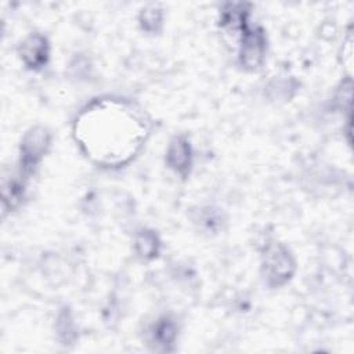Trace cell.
Listing matches in <instances>:
<instances>
[{
	"instance_id": "1",
	"label": "cell",
	"mask_w": 354,
	"mask_h": 354,
	"mask_svg": "<svg viewBox=\"0 0 354 354\" xmlns=\"http://www.w3.org/2000/svg\"><path fill=\"white\" fill-rule=\"evenodd\" d=\"M149 122L133 104L101 98L87 105L75 120L73 134L94 163L118 167L131 160L144 145Z\"/></svg>"
},
{
	"instance_id": "2",
	"label": "cell",
	"mask_w": 354,
	"mask_h": 354,
	"mask_svg": "<svg viewBox=\"0 0 354 354\" xmlns=\"http://www.w3.org/2000/svg\"><path fill=\"white\" fill-rule=\"evenodd\" d=\"M296 271V261L290 250L278 241L266 243L261 253V275L271 288L288 283Z\"/></svg>"
},
{
	"instance_id": "3",
	"label": "cell",
	"mask_w": 354,
	"mask_h": 354,
	"mask_svg": "<svg viewBox=\"0 0 354 354\" xmlns=\"http://www.w3.org/2000/svg\"><path fill=\"white\" fill-rule=\"evenodd\" d=\"M51 145V134L44 126L30 127L19 145V173L29 177L40 165Z\"/></svg>"
},
{
	"instance_id": "4",
	"label": "cell",
	"mask_w": 354,
	"mask_h": 354,
	"mask_svg": "<svg viewBox=\"0 0 354 354\" xmlns=\"http://www.w3.org/2000/svg\"><path fill=\"white\" fill-rule=\"evenodd\" d=\"M267 51V39L266 33L259 26H248L239 36V48L238 59L243 69L257 71L266 57Z\"/></svg>"
},
{
	"instance_id": "5",
	"label": "cell",
	"mask_w": 354,
	"mask_h": 354,
	"mask_svg": "<svg viewBox=\"0 0 354 354\" xmlns=\"http://www.w3.org/2000/svg\"><path fill=\"white\" fill-rule=\"evenodd\" d=\"M18 54L28 69L40 71L48 62L50 43L44 35L30 33L21 41Z\"/></svg>"
},
{
	"instance_id": "6",
	"label": "cell",
	"mask_w": 354,
	"mask_h": 354,
	"mask_svg": "<svg viewBox=\"0 0 354 354\" xmlns=\"http://www.w3.org/2000/svg\"><path fill=\"white\" fill-rule=\"evenodd\" d=\"M192 147L188 137L183 134L173 137L165 153L167 167L180 177H187L192 169Z\"/></svg>"
},
{
	"instance_id": "7",
	"label": "cell",
	"mask_w": 354,
	"mask_h": 354,
	"mask_svg": "<svg viewBox=\"0 0 354 354\" xmlns=\"http://www.w3.org/2000/svg\"><path fill=\"white\" fill-rule=\"evenodd\" d=\"M249 6L243 3H228L224 6L220 14V24L224 30L238 33L239 36L242 32L249 26Z\"/></svg>"
},
{
	"instance_id": "8",
	"label": "cell",
	"mask_w": 354,
	"mask_h": 354,
	"mask_svg": "<svg viewBox=\"0 0 354 354\" xmlns=\"http://www.w3.org/2000/svg\"><path fill=\"white\" fill-rule=\"evenodd\" d=\"M26 178L24 174H18L17 177H10L3 181V206L4 209H15L25 196L26 191Z\"/></svg>"
},
{
	"instance_id": "9",
	"label": "cell",
	"mask_w": 354,
	"mask_h": 354,
	"mask_svg": "<svg viewBox=\"0 0 354 354\" xmlns=\"http://www.w3.org/2000/svg\"><path fill=\"white\" fill-rule=\"evenodd\" d=\"M134 252L142 260H152L158 257L160 250V241L155 231L141 230L134 238Z\"/></svg>"
},
{
	"instance_id": "10",
	"label": "cell",
	"mask_w": 354,
	"mask_h": 354,
	"mask_svg": "<svg viewBox=\"0 0 354 354\" xmlns=\"http://www.w3.org/2000/svg\"><path fill=\"white\" fill-rule=\"evenodd\" d=\"M152 340L163 350H169L177 337V325L170 317H160L152 326Z\"/></svg>"
},
{
	"instance_id": "11",
	"label": "cell",
	"mask_w": 354,
	"mask_h": 354,
	"mask_svg": "<svg viewBox=\"0 0 354 354\" xmlns=\"http://www.w3.org/2000/svg\"><path fill=\"white\" fill-rule=\"evenodd\" d=\"M140 26L147 33H158L163 25V11L159 6L149 4L140 11Z\"/></svg>"
},
{
	"instance_id": "12",
	"label": "cell",
	"mask_w": 354,
	"mask_h": 354,
	"mask_svg": "<svg viewBox=\"0 0 354 354\" xmlns=\"http://www.w3.org/2000/svg\"><path fill=\"white\" fill-rule=\"evenodd\" d=\"M57 325H58V335L62 336L64 342L69 343V342H73L75 337H76V332H75V324L69 315V313L66 311H62L59 315H58V321H57Z\"/></svg>"
},
{
	"instance_id": "13",
	"label": "cell",
	"mask_w": 354,
	"mask_h": 354,
	"mask_svg": "<svg viewBox=\"0 0 354 354\" xmlns=\"http://www.w3.org/2000/svg\"><path fill=\"white\" fill-rule=\"evenodd\" d=\"M343 64L346 68H348V73H351V64H353V36L351 32H348L347 39L343 44Z\"/></svg>"
}]
</instances>
